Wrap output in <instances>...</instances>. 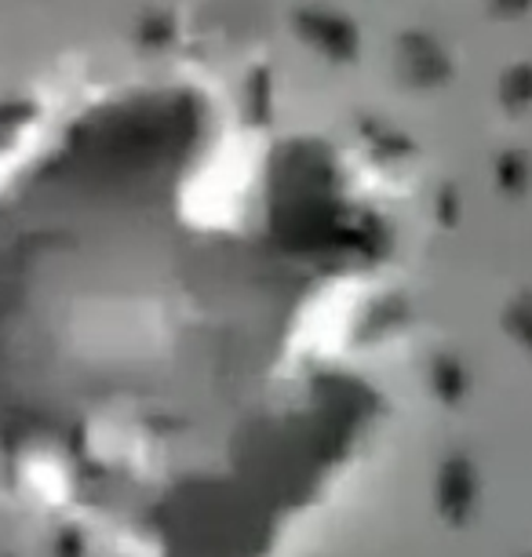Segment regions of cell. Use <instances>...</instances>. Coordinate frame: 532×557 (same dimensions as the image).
<instances>
[{
	"mask_svg": "<svg viewBox=\"0 0 532 557\" xmlns=\"http://www.w3.org/2000/svg\"><path fill=\"white\" fill-rule=\"evenodd\" d=\"M372 164L197 66L0 146V488L113 557H285L387 423Z\"/></svg>",
	"mask_w": 532,
	"mask_h": 557,
	"instance_id": "cell-1",
	"label": "cell"
}]
</instances>
